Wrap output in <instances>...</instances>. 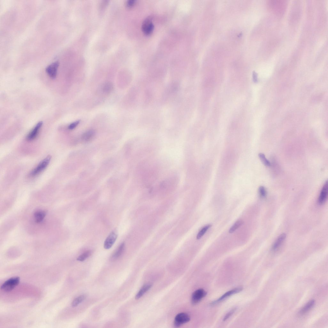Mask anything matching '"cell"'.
I'll use <instances>...</instances> for the list:
<instances>
[{
	"label": "cell",
	"mask_w": 328,
	"mask_h": 328,
	"mask_svg": "<svg viewBox=\"0 0 328 328\" xmlns=\"http://www.w3.org/2000/svg\"><path fill=\"white\" fill-rule=\"evenodd\" d=\"M59 65L58 62L56 61L46 67V72L51 78L54 79L56 77Z\"/></svg>",
	"instance_id": "8992f818"
},
{
	"label": "cell",
	"mask_w": 328,
	"mask_h": 328,
	"mask_svg": "<svg viewBox=\"0 0 328 328\" xmlns=\"http://www.w3.org/2000/svg\"><path fill=\"white\" fill-rule=\"evenodd\" d=\"M117 238V236L112 232L107 237L104 243V248L106 249L111 248L115 243Z\"/></svg>",
	"instance_id": "ba28073f"
},
{
	"label": "cell",
	"mask_w": 328,
	"mask_h": 328,
	"mask_svg": "<svg viewBox=\"0 0 328 328\" xmlns=\"http://www.w3.org/2000/svg\"><path fill=\"white\" fill-rule=\"evenodd\" d=\"M315 304V300H311L302 308V309L300 311L299 314L301 315H304V314L308 312L311 309Z\"/></svg>",
	"instance_id": "5bb4252c"
},
{
	"label": "cell",
	"mask_w": 328,
	"mask_h": 328,
	"mask_svg": "<svg viewBox=\"0 0 328 328\" xmlns=\"http://www.w3.org/2000/svg\"><path fill=\"white\" fill-rule=\"evenodd\" d=\"M211 226V225H208L204 227L198 233L197 237L196 238L197 240H200V238L206 233V232L207 231L208 229H209Z\"/></svg>",
	"instance_id": "44dd1931"
},
{
	"label": "cell",
	"mask_w": 328,
	"mask_h": 328,
	"mask_svg": "<svg viewBox=\"0 0 328 328\" xmlns=\"http://www.w3.org/2000/svg\"><path fill=\"white\" fill-rule=\"evenodd\" d=\"M95 135V132L93 130H90L84 133L82 136L83 140L86 142L91 140Z\"/></svg>",
	"instance_id": "2e32d148"
},
{
	"label": "cell",
	"mask_w": 328,
	"mask_h": 328,
	"mask_svg": "<svg viewBox=\"0 0 328 328\" xmlns=\"http://www.w3.org/2000/svg\"><path fill=\"white\" fill-rule=\"evenodd\" d=\"M91 254L92 251L91 250L87 251L79 256L77 258V260L80 262H83L87 258L89 257Z\"/></svg>",
	"instance_id": "d6986e66"
},
{
	"label": "cell",
	"mask_w": 328,
	"mask_h": 328,
	"mask_svg": "<svg viewBox=\"0 0 328 328\" xmlns=\"http://www.w3.org/2000/svg\"><path fill=\"white\" fill-rule=\"evenodd\" d=\"M207 295V292L202 289H198L192 294L191 297V302L193 304H196Z\"/></svg>",
	"instance_id": "277c9868"
},
{
	"label": "cell",
	"mask_w": 328,
	"mask_h": 328,
	"mask_svg": "<svg viewBox=\"0 0 328 328\" xmlns=\"http://www.w3.org/2000/svg\"><path fill=\"white\" fill-rule=\"evenodd\" d=\"M154 29V25L150 18L146 19L142 26V32L146 35H149L153 32Z\"/></svg>",
	"instance_id": "5b68a950"
},
{
	"label": "cell",
	"mask_w": 328,
	"mask_h": 328,
	"mask_svg": "<svg viewBox=\"0 0 328 328\" xmlns=\"http://www.w3.org/2000/svg\"><path fill=\"white\" fill-rule=\"evenodd\" d=\"M50 155L47 156L46 158L41 161L37 167L34 169L31 173L32 176H35L42 172L49 165L51 159Z\"/></svg>",
	"instance_id": "7a4b0ae2"
},
{
	"label": "cell",
	"mask_w": 328,
	"mask_h": 328,
	"mask_svg": "<svg viewBox=\"0 0 328 328\" xmlns=\"http://www.w3.org/2000/svg\"><path fill=\"white\" fill-rule=\"evenodd\" d=\"M80 122V121L79 120L73 122L68 126V129L70 130H73L76 128L79 125Z\"/></svg>",
	"instance_id": "d4e9b609"
},
{
	"label": "cell",
	"mask_w": 328,
	"mask_h": 328,
	"mask_svg": "<svg viewBox=\"0 0 328 328\" xmlns=\"http://www.w3.org/2000/svg\"><path fill=\"white\" fill-rule=\"evenodd\" d=\"M286 237V235L285 233H283L280 235L272 246L273 250L275 251L278 249L285 241Z\"/></svg>",
	"instance_id": "7c38bea8"
},
{
	"label": "cell",
	"mask_w": 328,
	"mask_h": 328,
	"mask_svg": "<svg viewBox=\"0 0 328 328\" xmlns=\"http://www.w3.org/2000/svg\"><path fill=\"white\" fill-rule=\"evenodd\" d=\"M243 223L244 222L241 220L237 221L230 228L229 231V233H233L237 229L241 226Z\"/></svg>",
	"instance_id": "ffe728a7"
},
{
	"label": "cell",
	"mask_w": 328,
	"mask_h": 328,
	"mask_svg": "<svg viewBox=\"0 0 328 328\" xmlns=\"http://www.w3.org/2000/svg\"><path fill=\"white\" fill-rule=\"evenodd\" d=\"M152 285L149 283L143 285L136 296V299H138L140 298L152 288Z\"/></svg>",
	"instance_id": "4fadbf2b"
},
{
	"label": "cell",
	"mask_w": 328,
	"mask_h": 328,
	"mask_svg": "<svg viewBox=\"0 0 328 328\" xmlns=\"http://www.w3.org/2000/svg\"><path fill=\"white\" fill-rule=\"evenodd\" d=\"M114 88V85L111 82H107L102 86V91L106 94H110L113 91Z\"/></svg>",
	"instance_id": "e0dca14e"
},
{
	"label": "cell",
	"mask_w": 328,
	"mask_h": 328,
	"mask_svg": "<svg viewBox=\"0 0 328 328\" xmlns=\"http://www.w3.org/2000/svg\"><path fill=\"white\" fill-rule=\"evenodd\" d=\"M20 280V278L18 277L10 278L2 285L1 289L6 292L11 291L19 284Z\"/></svg>",
	"instance_id": "6da1fadb"
},
{
	"label": "cell",
	"mask_w": 328,
	"mask_h": 328,
	"mask_svg": "<svg viewBox=\"0 0 328 328\" xmlns=\"http://www.w3.org/2000/svg\"><path fill=\"white\" fill-rule=\"evenodd\" d=\"M136 2V1L135 0H129L127 2V4L129 6H131L134 5Z\"/></svg>",
	"instance_id": "484cf974"
},
{
	"label": "cell",
	"mask_w": 328,
	"mask_h": 328,
	"mask_svg": "<svg viewBox=\"0 0 328 328\" xmlns=\"http://www.w3.org/2000/svg\"><path fill=\"white\" fill-rule=\"evenodd\" d=\"M86 298V296L85 295L80 296L74 300L72 303V306L73 307H77L79 304L83 302Z\"/></svg>",
	"instance_id": "ac0fdd59"
},
{
	"label": "cell",
	"mask_w": 328,
	"mask_h": 328,
	"mask_svg": "<svg viewBox=\"0 0 328 328\" xmlns=\"http://www.w3.org/2000/svg\"><path fill=\"white\" fill-rule=\"evenodd\" d=\"M259 157L261 161L264 165L266 166L269 167L271 166V163L270 161L266 158L265 155L263 153L259 154Z\"/></svg>",
	"instance_id": "7402d4cb"
},
{
	"label": "cell",
	"mask_w": 328,
	"mask_h": 328,
	"mask_svg": "<svg viewBox=\"0 0 328 328\" xmlns=\"http://www.w3.org/2000/svg\"><path fill=\"white\" fill-rule=\"evenodd\" d=\"M46 215V212L43 211H37L34 214L35 222L38 223L42 222Z\"/></svg>",
	"instance_id": "9a60e30c"
},
{
	"label": "cell",
	"mask_w": 328,
	"mask_h": 328,
	"mask_svg": "<svg viewBox=\"0 0 328 328\" xmlns=\"http://www.w3.org/2000/svg\"><path fill=\"white\" fill-rule=\"evenodd\" d=\"M190 318L186 313H181L178 314L176 316L174 321V325L176 327H179L184 324L189 322Z\"/></svg>",
	"instance_id": "3957f363"
},
{
	"label": "cell",
	"mask_w": 328,
	"mask_h": 328,
	"mask_svg": "<svg viewBox=\"0 0 328 328\" xmlns=\"http://www.w3.org/2000/svg\"><path fill=\"white\" fill-rule=\"evenodd\" d=\"M236 311V308H235L232 309L229 311L224 317L223 319L224 321H225L228 320L232 315H233V314Z\"/></svg>",
	"instance_id": "cb8c5ba5"
},
{
	"label": "cell",
	"mask_w": 328,
	"mask_h": 328,
	"mask_svg": "<svg viewBox=\"0 0 328 328\" xmlns=\"http://www.w3.org/2000/svg\"><path fill=\"white\" fill-rule=\"evenodd\" d=\"M328 182L326 181L321 191L319 198L318 203L320 204H323L326 201L328 196Z\"/></svg>",
	"instance_id": "9c48e42d"
},
{
	"label": "cell",
	"mask_w": 328,
	"mask_h": 328,
	"mask_svg": "<svg viewBox=\"0 0 328 328\" xmlns=\"http://www.w3.org/2000/svg\"><path fill=\"white\" fill-rule=\"evenodd\" d=\"M43 122L41 121L38 123L36 126L27 136V139L29 141L33 140L37 136L40 128L43 125Z\"/></svg>",
	"instance_id": "30bf717a"
},
{
	"label": "cell",
	"mask_w": 328,
	"mask_h": 328,
	"mask_svg": "<svg viewBox=\"0 0 328 328\" xmlns=\"http://www.w3.org/2000/svg\"><path fill=\"white\" fill-rule=\"evenodd\" d=\"M243 289L242 287H239V288H236L229 291L226 293L220 298L212 303L211 304L214 305L219 303L231 296L240 292L243 290Z\"/></svg>",
	"instance_id": "52a82bcc"
},
{
	"label": "cell",
	"mask_w": 328,
	"mask_h": 328,
	"mask_svg": "<svg viewBox=\"0 0 328 328\" xmlns=\"http://www.w3.org/2000/svg\"><path fill=\"white\" fill-rule=\"evenodd\" d=\"M125 244L124 243H121L119 247L115 251L111 258L112 261L117 260L124 253L125 251Z\"/></svg>",
	"instance_id": "8fae6325"
},
{
	"label": "cell",
	"mask_w": 328,
	"mask_h": 328,
	"mask_svg": "<svg viewBox=\"0 0 328 328\" xmlns=\"http://www.w3.org/2000/svg\"><path fill=\"white\" fill-rule=\"evenodd\" d=\"M259 196L262 198H264L266 196V191L265 188L263 186L259 187Z\"/></svg>",
	"instance_id": "603a6c76"
},
{
	"label": "cell",
	"mask_w": 328,
	"mask_h": 328,
	"mask_svg": "<svg viewBox=\"0 0 328 328\" xmlns=\"http://www.w3.org/2000/svg\"><path fill=\"white\" fill-rule=\"evenodd\" d=\"M253 80L255 83H257L258 81L257 75L255 72L253 74Z\"/></svg>",
	"instance_id": "4316f807"
}]
</instances>
